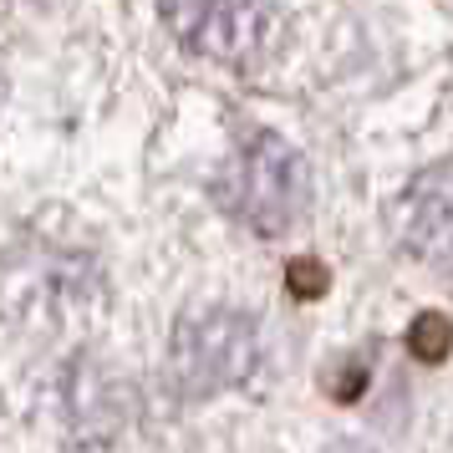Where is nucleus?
Instances as JSON below:
<instances>
[{"instance_id": "f257e3e1", "label": "nucleus", "mask_w": 453, "mask_h": 453, "mask_svg": "<svg viewBox=\"0 0 453 453\" xmlns=\"http://www.w3.org/2000/svg\"><path fill=\"white\" fill-rule=\"evenodd\" d=\"M219 204L260 240L286 234L301 225V214L311 204L306 158L275 133H250L219 173Z\"/></svg>"}, {"instance_id": "f03ea898", "label": "nucleus", "mask_w": 453, "mask_h": 453, "mask_svg": "<svg viewBox=\"0 0 453 453\" xmlns=\"http://www.w3.org/2000/svg\"><path fill=\"white\" fill-rule=\"evenodd\" d=\"M173 42L219 66H255L275 46V0H158Z\"/></svg>"}, {"instance_id": "7ed1b4c3", "label": "nucleus", "mask_w": 453, "mask_h": 453, "mask_svg": "<svg viewBox=\"0 0 453 453\" xmlns=\"http://www.w3.org/2000/svg\"><path fill=\"white\" fill-rule=\"evenodd\" d=\"M255 362H260V336H255V321L240 311H194L173 331V377L188 397H209L245 382Z\"/></svg>"}, {"instance_id": "20e7f679", "label": "nucleus", "mask_w": 453, "mask_h": 453, "mask_svg": "<svg viewBox=\"0 0 453 453\" xmlns=\"http://www.w3.org/2000/svg\"><path fill=\"white\" fill-rule=\"evenodd\" d=\"M392 229L408 255L453 280V168L418 173L392 209Z\"/></svg>"}, {"instance_id": "39448f33", "label": "nucleus", "mask_w": 453, "mask_h": 453, "mask_svg": "<svg viewBox=\"0 0 453 453\" xmlns=\"http://www.w3.org/2000/svg\"><path fill=\"white\" fill-rule=\"evenodd\" d=\"M408 351L418 357V362H443L453 351V321L443 316V311H423L418 321L408 326Z\"/></svg>"}, {"instance_id": "423d86ee", "label": "nucleus", "mask_w": 453, "mask_h": 453, "mask_svg": "<svg viewBox=\"0 0 453 453\" xmlns=\"http://www.w3.org/2000/svg\"><path fill=\"white\" fill-rule=\"evenodd\" d=\"M286 286L296 290L301 301H311V296H321V290H326V265L301 255V260H290V265H286Z\"/></svg>"}]
</instances>
